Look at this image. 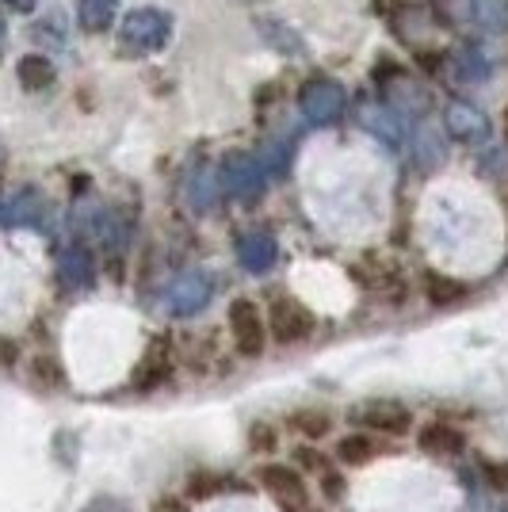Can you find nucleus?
Listing matches in <instances>:
<instances>
[{
    "label": "nucleus",
    "instance_id": "obj_13",
    "mask_svg": "<svg viewBox=\"0 0 508 512\" xmlns=\"http://www.w3.org/2000/svg\"><path fill=\"white\" fill-rule=\"evenodd\" d=\"M58 279H62V287L69 291H81L92 283V256L85 249H65L58 256Z\"/></svg>",
    "mask_w": 508,
    "mask_h": 512
},
{
    "label": "nucleus",
    "instance_id": "obj_30",
    "mask_svg": "<svg viewBox=\"0 0 508 512\" xmlns=\"http://www.w3.org/2000/svg\"><path fill=\"white\" fill-rule=\"evenodd\" d=\"M191 195H195L199 207H207V203H211V176H199V184L191 188Z\"/></svg>",
    "mask_w": 508,
    "mask_h": 512
},
{
    "label": "nucleus",
    "instance_id": "obj_28",
    "mask_svg": "<svg viewBox=\"0 0 508 512\" xmlns=\"http://www.w3.org/2000/svg\"><path fill=\"white\" fill-rule=\"evenodd\" d=\"M249 444H253L256 451H272L276 448V432L268 425H253V432H249Z\"/></svg>",
    "mask_w": 508,
    "mask_h": 512
},
{
    "label": "nucleus",
    "instance_id": "obj_33",
    "mask_svg": "<svg viewBox=\"0 0 508 512\" xmlns=\"http://www.w3.org/2000/svg\"><path fill=\"white\" fill-rule=\"evenodd\" d=\"M4 4H8V8H16V12H31L39 0H4Z\"/></svg>",
    "mask_w": 508,
    "mask_h": 512
},
{
    "label": "nucleus",
    "instance_id": "obj_3",
    "mask_svg": "<svg viewBox=\"0 0 508 512\" xmlns=\"http://www.w3.org/2000/svg\"><path fill=\"white\" fill-rule=\"evenodd\" d=\"M260 486L276 497L283 512L306 509V497H310V493H306V482H302V474H298L295 467H283V463L260 467Z\"/></svg>",
    "mask_w": 508,
    "mask_h": 512
},
{
    "label": "nucleus",
    "instance_id": "obj_1",
    "mask_svg": "<svg viewBox=\"0 0 508 512\" xmlns=\"http://www.w3.org/2000/svg\"><path fill=\"white\" fill-rule=\"evenodd\" d=\"M172 20L157 8H138L123 20V31H119V43L130 54H153L169 43Z\"/></svg>",
    "mask_w": 508,
    "mask_h": 512
},
{
    "label": "nucleus",
    "instance_id": "obj_12",
    "mask_svg": "<svg viewBox=\"0 0 508 512\" xmlns=\"http://www.w3.org/2000/svg\"><path fill=\"white\" fill-rule=\"evenodd\" d=\"M237 256L249 272H268L276 264V241L268 234H245L237 245Z\"/></svg>",
    "mask_w": 508,
    "mask_h": 512
},
{
    "label": "nucleus",
    "instance_id": "obj_21",
    "mask_svg": "<svg viewBox=\"0 0 508 512\" xmlns=\"http://www.w3.org/2000/svg\"><path fill=\"white\" fill-rule=\"evenodd\" d=\"M417 161H421V165L444 161V142H440V134H436L432 127L417 130Z\"/></svg>",
    "mask_w": 508,
    "mask_h": 512
},
{
    "label": "nucleus",
    "instance_id": "obj_32",
    "mask_svg": "<svg viewBox=\"0 0 508 512\" xmlns=\"http://www.w3.org/2000/svg\"><path fill=\"white\" fill-rule=\"evenodd\" d=\"M16 356H20V352H16V344L0 341V367H12V363H16Z\"/></svg>",
    "mask_w": 508,
    "mask_h": 512
},
{
    "label": "nucleus",
    "instance_id": "obj_4",
    "mask_svg": "<svg viewBox=\"0 0 508 512\" xmlns=\"http://www.w3.org/2000/svg\"><path fill=\"white\" fill-rule=\"evenodd\" d=\"M230 329H233V341H237V352H241V356H260V352H264L268 333H264V318H260L256 302H249V299L233 302Z\"/></svg>",
    "mask_w": 508,
    "mask_h": 512
},
{
    "label": "nucleus",
    "instance_id": "obj_16",
    "mask_svg": "<svg viewBox=\"0 0 508 512\" xmlns=\"http://www.w3.org/2000/svg\"><path fill=\"white\" fill-rule=\"evenodd\" d=\"M287 428L302 432L306 440H321V436L333 432V417H329L325 409H295V413L287 417Z\"/></svg>",
    "mask_w": 508,
    "mask_h": 512
},
{
    "label": "nucleus",
    "instance_id": "obj_26",
    "mask_svg": "<svg viewBox=\"0 0 508 512\" xmlns=\"http://www.w3.org/2000/svg\"><path fill=\"white\" fill-rule=\"evenodd\" d=\"M218 486H222V478H214V474H191L188 482L191 497H211V493H218Z\"/></svg>",
    "mask_w": 508,
    "mask_h": 512
},
{
    "label": "nucleus",
    "instance_id": "obj_15",
    "mask_svg": "<svg viewBox=\"0 0 508 512\" xmlns=\"http://www.w3.org/2000/svg\"><path fill=\"white\" fill-rule=\"evenodd\" d=\"M20 85L31 88V92H43V88L54 85V62L50 58H43V54H27V58H20Z\"/></svg>",
    "mask_w": 508,
    "mask_h": 512
},
{
    "label": "nucleus",
    "instance_id": "obj_5",
    "mask_svg": "<svg viewBox=\"0 0 508 512\" xmlns=\"http://www.w3.org/2000/svg\"><path fill=\"white\" fill-rule=\"evenodd\" d=\"M268 325H272V337L279 344H298L314 333V314L298 299H276Z\"/></svg>",
    "mask_w": 508,
    "mask_h": 512
},
{
    "label": "nucleus",
    "instance_id": "obj_34",
    "mask_svg": "<svg viewBox=\"0 0 508 512\" xmlns=\"http://www.w3.org/2000/svg\"><path fill=\"white\" fill-rule=\"evenodd\" d=\"M0 50H4V20H0Z\"/></svg>",
    "mask_w": 508,
    "mask_h": 512
},
{
    "label": "nucleus",
    "instance_id": "obj_27",
    "mask_svg": "<svg viewBox=\"0 0 508 512\" xmlns=\"http://www.w3.org/2000/svg\"><path fill=\"white\" fill-rule=\"evenodd\" d=\"M298 463H302V467L306 470H314V474H325V470H329V463H325V455H321V451H314V448H298V455H295Z\"/></svg>",
    "mask_w": 508,
    "mask_h": 512
},
{
    "label": "nucleus",
    "instance_id": "obj_25",
    "mask_svg": "<svg viewBox=\"0 0 508 512\" xmlns=\"http://www.w3.org/2000/svg\"><path fill=\"white\" fill-rule=\"evenodd\" d=\"M367 127L375 130V134H382L390 146L398 142V127H394V119H390L386 111H367Z\"/></svg>",
    "mask_w": 508,
    "mask_h": 512
},
{
    "label": "nucleus",
    "instance_id": "obj_31",
    "mask_svg": "<svg viewBox=\"0 0 508 512\" xmlns=\"http://www.w3.org/2000/svg\"><path fill=\"white\" fill-rule=\"evenodd\" d=\"M149 512H188V505H184L180 497H161V501H153Z\"/></svg>",
    "mask_w": 508,
    "mask_h": 512
},
{
    "label": "nucleus",
    "instance_id": "obj_22",
    "mask_svg": "<svg viewBox=\"0 0 508 512\" xmlns=\"http://www.w3.org/2000/svg\"><path fill=\"white\" fill-rule=\"evenodd\" d=\"M39 214H43V195H39V192H23L20 199L12 203L8 218H12V222H20V226H27V222H39Z\"/></svg>",
    "mask_w": 508,
    "mask_h": 512
},
{
    "label": "nucleus",
    "instance_id": "obj_8",
    "mask_svg": "<svg viewBox=\"0 0 508 512\" xmlns=\"http://www.w3.org/2000/svg\"><path fill=\"white\" fill-rule=\"evenodd\" d=\"M260 180H264V169L253 153H230L222 161V184L230 188L233 195H256L260 192Z\"/></svg>",
    "mask_w": 508,
    "mask_h": 512
},
{
    "label": "nucleus",
    "instance_id": "obj_10",
    "mask_svg": "<svg viewBox=\"0 0 508 512\" xmlns=\"http://www.w3.org/2000/svg\"><path fill=\"white\" fill-rule=\"evenodd\" d=\"M447 130H451V138H459V142H482L489 134V123L486 115L478 111V107L470 104H451L447 107Z\"/></svg>",
    "mask_w": 508,
    "mask_h": 512
},
{
    "label": "nucleus",
    "instance_id": "obj_20",
    "mask_svg": "<svg viewBox=\"0 0 508 512\" xmlns=\"http://www.w3.org/2000/svg\"><path fill=\"white\" fill-rule=\"evenodd\" d=\"M455 69H459V77H463V81H486L489 77L486 54H482V50H474V46L459 54V65H455Z\"/></svg>",
    "mask_w": 508,
    "mask_h": 512
},
{
    "label": "nucleus",
    "instance_id": "obj_19",
    "mask_svg": "<svg viewBox=\"0 0 508 512\" xmlns=\"http://www.w3.org/2000/svg\"><path fill=\"white\" fill-rule=\"evenodd\" d=\"M115 20V0H81V27L85 31H107Z\"/></svg>",
    "mask_w": 508,
    "mask_h": 512
},
{
    "label": "nucleus",
    "instance_id": "obj_23",
    "mask_svg": "<svg viewBox=\"0 0 508 512\" xmlns=\"http://www.w3.org/2000/svg\"><path fill=\"white\" fill-rule=\"evenodd\" d=\"M432 8L447 27H466L470 23V0H432Z\"/></svg>",
    "mask_w": 508,
    "mask_h": 512
},
{
    "label": "nucleus",
    "instance_id": "obj_18",
    "mask_svg": "<svg viewBox=\"0 0 508 512\" xmlns=\"http://www.w3.org/2000/svg\"><path fill=\"white\" fill-rule=\"evenodd\" d=\"M470 23L486 31H508V0H470Z\"/></svg>",
    "mask_w": 508,
    "mask_h": 512
},
{
    "label": "nucleus",
    "instance_id": "obj_9",
    "mask_svg": "<svg viewBox=\"0 0 508 512\" xmlns=\"http://www.w3.org/2000/svg\"><path fill=\"white\" fill-rule=\"evenodd\" d=\"M169 371H172L169 341H165V337H153L142 363H138V371H134V390H153V386H161L169 379Z\"/></svg>",
    "mask_w": 508,
    "mask_h": 512
},
{
    "label": "nucleus",
    "instance_id": "obj_29",
    "mask_svg": "<svg viewBox=\"0 0 508 512\" xmlns=\"http://www.w3.org/2000/svg\"><path fill=\"white\" fill-rule=\"evenodd\" d=\"M486 478L493 490H508V463H486Z\"/></svg>",
    "mask_w": 508,
    "mask_h": 512
},
{
    "label": "nucleus",
    "instance_id": "obj_11",
    "mask_svg": "<svg viewBox=\"0 0 508 512\" xmlns=\"http://www.w3.org/2000/svg\"><path fill=\"white\" fill-rule=\"evenodd\" d=\"M417 444H421L424 455H436V459H451V455H459V451L466 448L463 432L451 425H440V421L424 425L421 436H417Z\"/></svg>",
    "mask_w": 508,
    "mask_h": 512
},
{
    "label": "nucleus",
    "instance_id": "obj_35",
    "mask_svg": "<svg viewBox=\"0 0 508 512\" xmlns=\"http://www.w3.org/2000/svg\"><path fill=\"white\" fill-rule=\"evenodd\" d=\"M505 146H508V111H505Z\"/></svg>",
    "mask_w": 508,
    "mask_h": 512
},
{
    "label": "nucleus",
    "instance_id": "obj_14",
    "mask_svg": "<svg viewBox=\"0 0 508 512\" xmlns=\"http://www.w3.org/2000/svg\"><path fill=\"white\" fill-rule=\"evenodd\" d=\"M466 287L463 279H451V276H440V272H428V279H424V295H428V302L432 306H455V302L466 299Z\"/></svg>",
    "mask_w": 508,
    "mask_h": 512
},
{
    "label": "nucleus",
    "instance_id": "obj_24",
    "mask_svg": "<svg viewBox=\"0 0 508 512\" xmlns=\"http://www.w3.org/2000/svg\"><path fill=\"white\" fill-rule=\"evenodd\" d=\"M31 379H35V383L39 386H46V390H50V386H62V367H58V363L50 360V356H43V360H35L31 363Z\"/></svg>",
    "mask_w": 508,
    "mask_h": 512
},
{
    "label": "nucleus",
    "instance_id": "obj_7",
    "mask_svg": "<svg viewBox=\"0 0 508 512\" xmlns=\"http://www.w3.org/2000/svg\"><path fill=\"white\" fill-rule=\"evenodd\" d=\"M207 299H211V279L203 276V272H188V276H180L169 287V310L172 314H180V318H188V314H195V310H203Z\"/></svg>",
    "mask_w": 508,
    "mask_h": 512
},
{
    "label": "nucleus",
    "instance_id": "obj_6",
    "mask_svg": "<svg viewBox=\"0 0 508 512\" xmlns=\"http://www.w3.org/2000/svg\"><path fill=\"white\" fill-rule=\"evenodd\" d=\"M298 104H302V115L310 123H333V119H340V111H344V92H340V85L318 77V81H306L302 85Z\"/></svg>",
    "mask_w": 508,
    "mask_h": 512
},
{
    "label": "nucleus",
    "instance_id": "obj_2",
    "mask_svg": "<svg viewBox=\"0 0 508 512\" xmlns=\"http://www.w3.org/2000/svg\"><path fill=\"white\" fill-rule=\"evenodd\" d=\"M352 421L360 428H375V432H386V436H402L413 428V413L402 406V402H390V398H371L363 402L360 409H352Z\"/></svg>",
    "mask_w": 508,
    "mask_h": 512
},
{
    "label": "nucleus",
    "instance_id": "obj_17",
    "mask_svg": "<svg viewBox=\"0 0 508 512\" xmlns=\"http://www.w3.org/2000/svg\"><path fill=\"white\" fill-rule=\"evenodd\" d=\"M379 455V444L371 440V436H363V432H356V436H344L337 444V459L344 463V467H363V463H371Z\"/></svg>",
    "mask_w": 508,
    "mask_h": 512
}]
</instances>
